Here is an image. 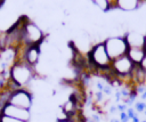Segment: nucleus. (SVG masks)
Instances as JSON below:
<instances>
[{"label": "nucleus", "instance_id": "1", "mask_svg": "<svg viewBox=\"0 0 146 122\" xmlns=\"http://www.w3.org/2000/svg\"><path fill=\"white\" fill-rule=\"evenodd\" d=\"M36 78L35 67L30 66L23 60H17L8 72V80L16 88L29 89L32 81Z\"/></svg>", "mask_w": 146, "mask_h": 122}, {"label": "nucleus", "instance_id": "2", "mask_svg": "<svg viewBox=\"0 0 146 122\" xmlns=\"http://www.w3.org/2000/svg\"><path fill=\"white\" fill-rule=\"evenodd\" d=\"M46 41V34L42 27L26 17L23 32H22V44L25 46H41Z\"/></svg>", "mask_w": 146, "mask_h": 122}, {"label": "nucleus", "instance_id": "3", "mask_svg": "<svg viewBox=\"0 0 146 122\" xmlns=\"http://www.w3.org/2000/svg\"><path fill=\"white\" fill-rule=\"evenodd\" d=\"M88 60L89 64L96 70V71H106L111 68L112 59L107 54V50L105 48L104 42H96L91 47L89 54H88Z\"/></svg>", "mask_w": 146, "mask_h": 122}, {"label": "nucleus", "instance_id": "4", "mask_svg": "<svg viewBox=\"0 0 146 122\" xmlns=\"http://www.w3.org/2000/svg\"><path fill=\"white\" fill-rule=\"evenodd\" d=\"M135 67L136 65L130 60V58L127 55L112 60L111 71L113 74V79L116 81H121V82H123L127 79L131 81V75H132Z\"/></svg>", "mask_w": 146, "mask_h": 122}, {"label": "nucleus", "instance_id": "5", "mask_svg": "<svg viewBox=\"0 0 146 122\" xmlns=\"http://www.w3.org/2000/svg\"><path fill=\"white\" fill-rule=\"evenodd\" d=\"M103 42L112 60L125 56L128 52L129 46L127 43L124 35H110L106 39H104Z\"/></svg>", "mask_w": 146, "mask_h": 122}, {"label": "nucleus", "instance_id": "6", "mask_svg": "<svg viewBox=\"0 0 146 122\" xmlns=\"http://www.w3.org/2000/svg\"><path fill=\"white\" fill-rule=\"evenodd\" d=\"M8 103L11 105H15L17 107L24 108V109H32L33 107V95L30 91V89L26 88H18L13 90Z\"/></svg>", "mask_w": 146, "mask_h": 122}, {"label": "nucleus", "instance_id": "7", "mask_svg": "<svg viewBox=\"0 0 146 122\" xmlns=\"http://www.w3.org/2000/svg\"><path fill=\"white\" fill-rule=\"evenodd\" d=\"M1 114L6 115V116L14 117V119H17V120L26 121V122H30L31 117H32V112L30 109H24V108L17 107L15 105H11L9 103L3 106L2 111H1Z\"/></svg>", "mask_w": 146, "mask_h": 122}, {"label": "nucleus", "instance_id": "8", "mask_svg": "<svg viewBox=\"0 0 146 122\" xmlns=\"http://www.w3.org/2000/svg\"><path fill=\"white\" fill-rule=\"evenodd\" d=\"M129 48H144L146 41V34L138 31H129L124 34Z\"/></svg>", "mask_w": 146, "mask_h": 122}, {"label": "nucleus", "instance_id": "9", "mask_svg": "<svg viewBox=\"0 0 146 122\" xmlns=\"http://www.w3.org/2000/svg\"><path fill=\"white\" fill-rule=\"evenodd\" d=\"M127 56L130 58V60L136 66H139L140 63L146 57V51H145L144 48H129L128 52H127Z\"/></svg>", "mask_w": 146, "mask_h": 122}, {"label": "nucleus", "instance_id": "10", "mask_svg": "<svg viewBox=\"0 0 146 122\" xmlns=\"http://www.w3.org/2000/svg\"><path fill=\"white\" fill-rule=\"evenodd\" d=\"M141 3L143 0H116L115 8L122 11H132L136 10Z\"/></svg>", "mask_w": 146, "mask_h": 122}, {"label": "nucleus", "instance_id": "11", "mask_svg": "<svg viewBox=\"0 0 146 122\" xmlns=\"http://www.w3.org/2000/svg\"><path fill=\"white\" fill-rule=\"evenodd\" d=\"M96 8H98L99 10H108L111 9V6H110V2L108 0H89Z\"/></svg>", "mask_w": 146, "mask_h": 122}, {"label": "nucleus", "instance_id": "12", "mask_svg": "<svg viewBox=\"0 0 146 122\" xmlns=\"http://www.w3.org/2000/svg\"><path fill=\"white\" fill-rule=\"evenodd\" d=\"M0 122H26V121H22V120H17L10 116H6V115H0Z\"/></svg>", "mask_w": 146, "mask_h": 122}, {"label": "nucleus", "instance_id": "13", "mask_svg": "<svg viewBox=\"0 0 146 122\" xmlns=\"http://www.w3.org/2000/svg\"><path fill=\"white\" fill-rule=\"evenodd\" d=\"M74 117H75V116H73V117H68V119H65V120H57L56 122H78Z\"/></svg>", "mask_w": 146, "mask_h": 122}, {"label": "nucleus", "instance_id": "14", "mask_svg": "<svg viewBox=\"0 0 146 122\" xmlns=\"http://www.w3.org/2000/svg\"><path fill=\"white\" fill-rule=\"evenodd\" d=\"M108 2H110V6H111V9H115L116 0H108Z\"/></svg>", "mask_w": 146, "mask_h": 122}, {"label": "nucleus", "instance_id": "15", "mask_svg": "<svg viewBox=\"0 0 146 122\" xmlns=\"http://www.w3.org/2000/svg\"><path fill=\"white\" fill-rule=\"evenodd\" d=\"M144 49H145V51H146V41H145V46H144Z\"/></svg>", "mask_w": 146, "mask_h": 122}, {"label": "nucleus", "instance_id": "16", "mask_svg": "<svg viewBox=\"0 0 146 122\" xmlns=\"http://www.w3.org/2000/svg\"><path fill=\"white\" fill-rule=\"evenodd\" d=\"M143 1H144V0H143Z\"/></svg>", "mask_w": 146, "mask_h": 122}]
</instances>
